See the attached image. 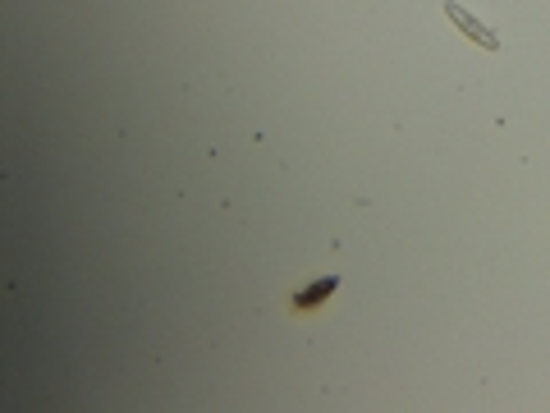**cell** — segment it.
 <instances>
[{
    "instance_id": "obj_1",
    "label": "cell",
    "mask_w": 550,
    "mask_h": 413,
    "mask_svg": "<svg viewBox=\"0 0 550 413\" xmlns=\"http://www.w3.org/2000/svg\"><path fill=\"white\" fill-rule=\"evenodd\" d=\"M335 290H340V276L330 271V276H317V280H308L303 290L289 294V308H294L298 317H317L321 308H326V303L335 299Z\"/></svg>"
},
{
    "instance_id": "obj_2",
    "label": "cell",
    "mask_w": 550,
    "mask_h": 413,
    "mask_svg": "<svg viewBox=\"0 0 550 413\" xmlns=\"http://www.w3.org/2000/svg\"><path fill=\"white\" fill-rule=\"evenodd\" d=\"M445 14H450V19L459 23V28H463V37H468V42H482L486 51H495V46H500V42H495V33H491V28H486L482 19H473V14L463 10V5H454V0H445Z\"/></svg>"
}]
</instances>
